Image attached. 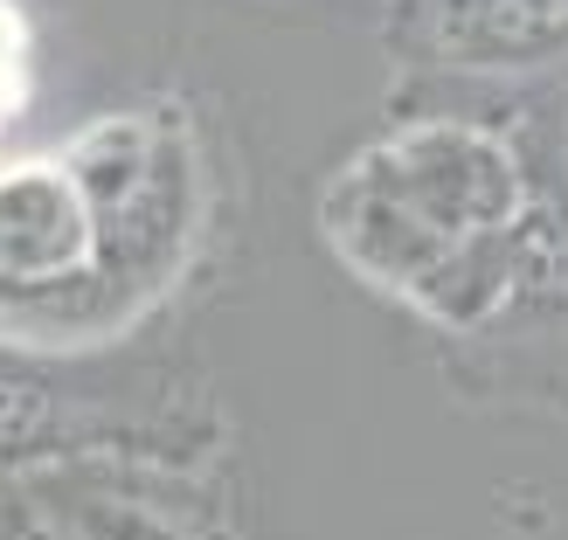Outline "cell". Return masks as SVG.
Here are the masks:
<instances>
[{"instance_id":"cell-1","label":"cell","mask_w":568,"mask_h":540,"mask_svg":"<svg viewBox=\"0 0 568 540\" xmlns=\"http://www.w3.org/2000/svg\"><path fill=\"white\" fill-rule=\"evenodd\" d=\"M375 174L403 194L409 208H423L450 243H465L478 230H506L534 194H527V174L520 160L499 146L493 132H471V125H450V119H430V125H409L367 146Z\"/></svg>"},{"instance_id":"cell-2","label":"cell","mask_w":568,"mask_h":540,"mask_svg":"<svg viewBox=\"0 0 568 540\" xmlns=\"http://www.w3.org/2000/svg\"><path fill=\"white\" fill-rule=\"evenodd\" d=\"M104 257V222L70 166L0 174V292H70Z\"/></svg>"},{"instance_id":"cell-3","label":"cell","mask_w":568,"mask_h":540,"mask_svg":"<svg viewBox=\"0 0 568 540\" xmlns=\"http://www.w3.org/2000/svg\"><path fill=\"white\" fill-rule=\"evenodd\" d=\"M320 222H326L333 249H339V257H347L361 277H375V284H388V292H403V298H409V284L450 249V236H444L423 208H409L403 194L375 174V160H367V153L326 187Z\"/></svg>"},{"instance_id":"cell-4","label":"cell","mask_w":568,"mask_h":540,"mask_svg":"<svg viewBox=\"0 0 568 540\" xmlns=\"http://www.w3.org/2000/svg\"><path fill=\"white\" fill-rule=\"evenodd\" d=\"M437 42L471 70H534L568 49V0H444Z\"/></svg>"},{"instance_id":"cell-5","label":"cell","mask_w":568,"mask_h":540,"mask_svg":"<svg viewBox=\"0 0 568 540\" xmlns=\"http://www.w3.org/2000/svg\"><path fill=\"white\" fill-rule=\"evenodd\" d=\"M409 305L430 312L450 333L493 326L499 312L514 305V249H506V230H478L465 243H450L444 257L409 284Z\"/></svg>"},{"instance_id":"cell-6","label":"cell","mask_w":568,"mask_h":540,"mask_svg":"<svg viewBox=\"0 0 568 540\" xmlns=\"http://www.w3.org/2000/svg\"><path fill=\"white\" fill-rule=\"evenodd\" d=\"M70 174L83 181V194H91V208H98L104 236H111L125 215H139V202H146V187H153V174H146V125L139 119L98 125L70 153Z\"/></svg>"},{"instance_id":"cell-7","label":"cell","mask_w":568,"mask_h":540,"mask_svg":"<svg viewBox=\"0 0 568 540\" xmlns=\"http://www.w3.org/2000/svg\"><path fill=\"white\" fill-rule=\"evenodd\" d=\"M506 249H514V305L568 298V222L548 202H527L506 222Z\"/></svg>"},{"instance_id":"cell-8","label":"cell","mask_w":568,"mask_h":540,"mask_svg":"<svg viewBox=\"0 0 568 540\" xmlns=\"http://www.w3.org/2000/svg\"><path fill=\"white\" fill-rule=\"evenodd\" d=\"M42 422V388H21V381H0V437H21Z\"/></svg>"},{"instance_id":"cell-9","label":"cell","mask_w":568,"mask_h":540,"mask_svg":"<svg viewBox=\"0 0 568 540\" xmlns=\"http://www.w3.org/2000/svg\"><path fill=\"white\" fill-rule=\"evenodd\" d=\"M83 540H166L153 520H132V513H91L83 520Z\"/></svg>"},{"instance_id":"cell-10","label":"cell","mask_w":568,"mask_h":540,"mask_svg":"<svg viewBox=\"0 0 568 540\" xmlns=\"http://www.w3.org/2000/svg\"><path fill=\"white\" fill-rule=\"evenodd\" d=\"M14 98H21V63H0V125H8Z\"/></svg>"}]
</instances>
